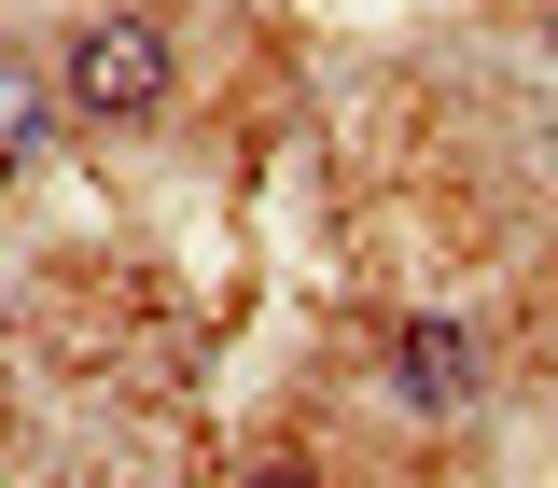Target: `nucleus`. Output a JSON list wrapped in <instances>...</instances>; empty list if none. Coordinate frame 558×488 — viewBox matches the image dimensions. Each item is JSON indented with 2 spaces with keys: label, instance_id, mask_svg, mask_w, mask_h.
Segmentation results:
<instances>
[{
  "label": "nucleus",
  "instance_id": "obj_1",
  "mask_svg": "<svg viewBox=\"0 0 558 488\" xmlns=\"http://www.w3.org/2000/svg\"><path fill=\"white\" fill-rule=\"evenodd\" d=\"M168 84H182V42H168V14H84L57 57V98L84 126H154L168 112Z\"/></svg>",
  "mask_w": 558,
  "mask_h": 488
},
{
  "label": "nucleus",
  "instance_id": "obj_2",
  "mask_svg": "<svg viewBox=\"0 0 558 488\" xmlns=\"http://www.w3.org/2000/svg\"><path fill=\"white\" fill-rule=\"evenodd\" d=\"M475 391H488V349H475V321H447V307L391 321V405H405V418H461Z\"/></svg>",
  "mask_w": 558,
  "mask_h": 488
},
{
  "label": "nucleus",
  "instance_id": "obj_3",
  "mask_svg": "<svg viewBox=\"0 0 558 488\" xmlns=\"http://www.w3.org/2000/svg\"><path fill=\"white\" fill-rule=\"evenodd\" d=\"M43 112H57V98H43V70H28V57H0V182L43 154Z\"/></svg>",
  "mask_w": 558,
  "mask_h": 488
},
{
  "label": "nucleus",
  "instance_id": "obj_4",
  "mask_svg": "<svg viewBox=\"0 0 558 488\" xmlns=\"http://www.w3.org/2000/svg\"><path fill=\"white\" fill-rule=\"evenodd\" d=\"M238 488H322V475H307V461H252Z\"/></svg>",
  "mask_w": 558,
  "mask_h": 488
},
{
  "label": "nucleus",
  "instance_id": "obj_5",
  "mask_svg": "<svg viewBox=\"0 0 558 488\" xmlns=\"http://www.w3.org/2000/svg\"><path fill=\"white\" fill-rule=\"evenodd\" d=\"M531 349H545V363H558V279H545V293H531Z\"/></svg>",
  "mask_w": 558,
  "mask_h": 488
}]
</instances>
